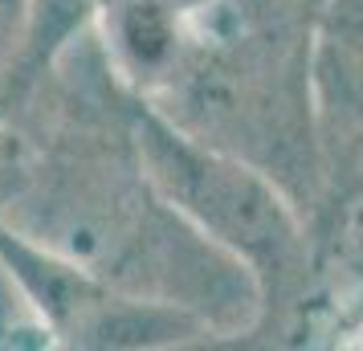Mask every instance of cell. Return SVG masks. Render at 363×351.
Segmentation results:
<instances>
[{
  "mask_svg": "<svg viewBox=\"0 0 363 351\" xmlns=\"http://www.w3.org/2000/svg\"><path fill=\"white\" fill-rule=\"evenodd\" d=\"M131 90L94 25L17 99H0V221L127 294L200 318L216 343H249L262 294L147 176Z\"/></svg>",
  "mask_w": 363,
  "mask_h": 351,
  "instance_id": "cell-1",
  "label": "cell"
},
{
  "mask_svg": "<svg viewBox=\"0 0 363 351\" xmlns=\"http://www.w3.org/2000/svg\"><path fill=\"white\" fill-rule=\"evenodd\" d=\"M306 45L311 25H241L213 4L196 17L176 78L147 102L188 135L262 167L318 233L330 217V180Z\"/></svg>",
  "mask_w": 363,
  "mask_h": 351,
  "instance_id": "cell-2",
  "label": "cell"
},
{
  "mask_svg": "<svg viewBox=\"0 0 363 351\" xmlns=\"http://www.w3.org/2000/svg\"><path fill=\"white\" fill-rule=\"evenodd\" d=\"M131 135L155 188L257 282L262 315L253 339L306 343L318 245L294 196L262 167L176 127L139 94L131 99Z\"/></svg>",
  "mask_w": 363,
  "mask_h": 351,
  "instance_id": "cell-3",
  "label": "cell"
},
{
  "mask_svg": "<svg viewBox=\"0 0 363 351\" xmlns=\"http://www.w3.org/2000/svg\"><path fill=\"white\" fill-rule=\"evenodd\" d=\"M0 262L50 335V347L69 351H155L216 343L200 318L176 306L127 294L62 253L29 241L0 221Z\"/></svg>",
  "mask_w": 363,
  "mask_h": 351,
  "instance_id": "cell-4",
  "label": "cell"
},
{
  "mask_svg": "<svg viewBox=\"0 0 363 351\" xmlns=\"http://www.w3.org/2000/svg\"><path fill=\"white\" fill-rule=\"evenodd\" d=\"M306 69L335 213L355 192V167L363 151V0L314 4Z\"/></svg>",
  "mask_w": 363,
  "mask_h": 351,
  "instance_id": "cell-5",
  "label": "cell"
},
{
  "mask_svg": "<svg viewBox=\"0 0 363 351\" xmlns=\"http://www.w3.org/2000/svg\"><path fill=\"white\" fill-rule=\"evenodd\" d=\"M196 17L180 0H102L94 33L118 82L139 99H155L176 78Z\"/></svg>",
  "mask_w": 363,
  "mask_h": 351,
  "instance_id": "cell-6",
  "label": "cell"
},
{
  "mask_svg": "<svg viewBox=\"0 0 363 351\" xmlns=\"http://www.w3.org/2000/svg\"><path fill=\"white\" fill-rule=\"evenodd\" d=\"M99 4L102 0H33V25H29L21 62L13 69L9 86L0 90V99H17L21 90H29L57 62V53L94 25Z\"/></svg>",
  "mask_w": 363,
  "mask_h": 351,
  "instance_id": "cell-7",
  "label": "cell"
},
{
  "mask_svg": "<svg viewBox=\"0 0 363 351\" xmlns=\"http://www.w3.org/2000/svg\"><path fill=\"white\" fill-rule=\"evenodd\" d=\"M241 25H311L318 0H216Z\"/></svg>",
  "mask_w": 363,
  "mask_h": 351,
  "instance_id": "cell-8",
  "label": "cell"
},
{
  "mask_svg": "<svg viewBox=\"0 0 363 351\" xmlns=\"http://www.w3.org/2000/svg\"><path fill=\"white\" fill-rule=\"evenodd\" d=\"M29 25H33V0H0V90L9 86L21 62Z\"/></svg>",
  "mask_w": 363,
  "mask_h": 351,
  "instance_id": "cell-9",
  "label": "cell"
},
{
  "mask_svg": "<svg viewBox=\"0 0 363 351\" xmlns=\"http://www.w3.org/2000/svg\"><path fill=\"white\" fill-rule=\"evenodd\" d=\"M355 192H363V151H359V167H355Z\"/></svg>",
  "mask_w": 363,
  "mask_h": 351,
  "instance_id": "cell-10",
  "label": "cell"
}]
</instances>
